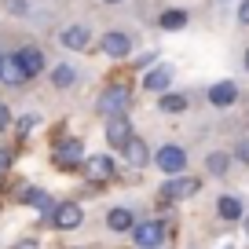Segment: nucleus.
<instances>
[{"label":"nucleus","mask_w":249,"mask_h":249,"mask_svg":"<svg viewBox=\"0 0 249 249\" xmlns=\"http://www.w3.org/2000/svg\"><path fill=\"white\" fill-rule=\"evenodd\" d=\"M22 202L33 205L37 213H48V216L55 213V202L48 198V191H37V187H26V191H22Z\"/></svg>","instance_id":"nucleus-18"},{"label":"nucleus","mask_w":249,"mask_h":249,"mask_svg":"<svg viewBox=\"0 0 249 249\" xmlns=\"http://www.w3.org/2000/svg\"><path fill=\"white\" fill-rule=\"evenodd\" d=\"M187 103H191V99H187L183 92H165L161 99H158V107H161L165 114H183V110H187Z\"/></svg>","instance_id":"nucleus-21"},{"label":"nucleus","mask_w":249,"mask_h":249,"mask_svg":"<svg viewBox=\"0 0 249 249\" xmlns=\"http://www.w3.org/2000/svg\"><path fill=\"white\" fill-rule=\"evenodd\" d=\"M132 242H136V249H158L165 242V224L158 216L140 220V224L132 227Z\"/></svg>","instance_id":"nucleus-3"},{"label":"nucleus","mask_w":249,"mask_h":249,"mask_svg":"<svg viewBox=\"0 0 249 249\" xmlns=\"http://www.w3.org/2000/svg\"><path fill=\"white\" fill-rule=\"evenodd\" d=\"M242 227H246V234H249V213H246V216H242Z\"/></svg>","instance_id":"nucleus-30"},{"label":"nucleus","mask_w":249,"mask_h":249,"mask_svg":"<svg viewBox=\"0 0 249 249\" xmlns=\"http://www.w3.org/2000/svg\"><path fill=\"white\" fill-rule=\"evenodd\" d=\"M128 107H132V92L124 85H110L95 103V114L107 117V121H117V117H128Z\"/></svg>","instance_id":"nucleus-1"},{"label":"nucleus","mask_w":249,"mask_h":249,"mask_svg":"<svg viewBox=\"0 0 249 249\" xmlns=\"http://www.w3.org/2000/svg\"><path fill=\"white\" fill-rule=\"evenodd\" d=\"M107 4H121V0H107Z\"/></svg>","instance_id":"nucleus-32"},{"label":"nucleus","mask_w":249,"mask_h":249,"mask_svg":"<svg viewBox=\"0 0 249 249\" xmlns=\"http://www.w3.org/2000/svg\"><path fill=\"white\" fill-rule=\"evenodd\" d=\"M128 140H132V124H128V117L107 121V143L114 150H124V147H128Z\"/></svg>","instance_id":"nucleus-13"},{"label":"nucleus","mask_w":249,"mask_h":249,"mask_svg":"<svg viewBox=\"0 0 249 249\" xmlns=\"http://www.w3.org/2000/svg\"><path fill=\"white\" fill-rule=\"evenodd\" d=\"M8 128H11V110L0 103V132H8Z\"/></svg>","instance_id":"nucleus-25"},{"label":"nucleus","mask_w":249,"mask_h":249,"mask_svg":"<svg viewBox=\"0 0 249 249\" xmlns=\"http://www.w3.org/2000/svg\"><path fill=\"white\" fill-rule=\"evenodd\" d=\"M33 128H37V114H26V117H18V128H15V132L18 136H30Z\"/></svg>","instance_id":"nucleus-23"},{"label":"nucleus","mask_w":249,"mask_h":249,"mask_svg":"<svg viewBox=\"0 0 249 249\" xmlns=\"http://www.w3.org/2000/svg\"><path fill=\"white\" fill-rule=\"evenodd\" d=\"M216 216L227 220V224L242 220V216H246V205H242V198H238V195H220V198H216Z\"/></svg>","instance_id":"nucleus-14"},{"label":"nucleus","mask_w":249,"mask_h":249,"mask_svg":"<svg viewBox=\"0 0 249 249\" xmlns=\"http://www.w3.org/2000/svg\"><path fill=\"white\" fill-rule=\"evenodd\" d=\"M205 169H209V176H227V169H231V154L213 150V154L205 158Z\"/></svg>","instance_id":"nucleus-22"},{"label":"nucleus","mask_w":249,"mask_h":249,"mask_svg":"<svg viewBox=\"0 0 249 249\" xmlns=\"http://www.w3.org/2000/svg\"><path fill=\"white\" fill-rule=\"evenodd\" d=\"M85 143L81 140H62V143H55V169H62V172H77V169H85Z\"/></svg>","instance_id":"nucleus-2"},{"label":"nucleus","mask_w":249,"mask_h":249,"mask_svg":"<svg viewBox=\"0 0 249 249\" xmlns=\"http://www.w3.org/2000/svg\"><path fill=\"white\" fill-rule=\"evenodd\" d=\"M0 62H4V55H0Z\"/></svg>","instance_id":"nucleus-33"},{"label":"nucleus","mask_w":249,"mask_h":249,"mask_svg":"<svg viewBox=\"0 0 249 249\" xmlns=\"http://www.w3.org/2000/svg\"><path fill=\"white\" fill-rule=\"evenodd\" d=\"M172 77H176V70H172L169 62H161V66H154V70L143 73V88H147V92L165 95V92H169V85H172Z\"/></svg>","instance_id":"nucleus-10"},{"label":"nucleus","mask_w":249,"mask_h":249,"mask_svg":"<svg viewBox=\"0 0 249 249\" xmlns=\"http://www.w3.org/2000/svg\"><path fill=\"white\" fill-rule=\"evenodd\" d=\"M52 224L59 227V231H77V227L85 224V209H81L77 202H62V205H55Z\"/></svg>","instance_id":"nucleus-7"},{"label":"nucleus","mask_w":249,"mask_h":249,"mask_svg":"<svg viewBox=\"0 0 249 249\" xmlns=\"http://www.w3.org/2000/svg\"><path fill=\"white\" fill-rule=\"evenodd\" d=\"M107 227L110 231H132L136 227V213L128 209V205H114V209L107 213Z\"/></svg>","instance_id":"nucleus-16"},{"label":"nucleus","mask_w":249,"mask_h":249,"mask_svg":"<svg viewBox=\"0 0 249 249\" xmlns=\"http://www.w3.org/2000/svg\"><path fill=\"white\" fill-rule=\"evenodd\" d=\"M187 18H191V15H187L183 8H169V11H161V15H158V26L172 33V30H183V26H187Z\"/></svg>","instance_id":"nucleus-20"},{"label":"nucleus","mask_w":249,"mask_h":249,"mask_svg":"<svg viewBox=\"0 0 249 249\" xmlns=\"http://www.w3.org/2000/svg\"><path fill=\"white\" fill-rule=\"evenodd\" d=\"M59 44L70 48V52H88L92 33H88V26H66V30H59Z\"/></svg>","instance_id":"nucleus-11"},{"label":"nucleus","mask_w":249,"mask_h":249,"mask_svg":"<svg viewBox=\"0 0 249 249\" xmlns=\"http://www.w3.org/2000/svg\"><path fill=\"white\" fill-rule=\"evenodd\" d=\"M224 249H231V246H224Z\"/></svg>","instance_id":"nucleus-34"},{"label":"nucleus","mask_w":249,"mask_h":249,"mask_svg":"<svg viewBox=\"0 0 249 249\" xmlns=\"http://www.w3.org/2000/svg\"><path fill=\"white\" fill-rule=\"evenodd\" d=\"M52 85L55 88H73V85H77V66H70V62L52 66Z\"/></svg>","instance_id":"nucleus-19"},{"label":"nucleus","mask_w":249,"mask_h":249,"mask_svg":"<svg viewBox=\"0 0 249 249\" xmlns=\"http://www.w3.org/2000/svg\"><path fill=\"white\" fill-rule=\"evenodd\" d=\"M0 81H4V85H11V88H18V85H26V73H22V66H18V59L15 55H8V59L0 62Z\"/></svg>","instance_id":"nucleus-17"},{"label":"nucleus","mask_w":249,"mask_h":249,"mask_svg":"<svg viewBox=\"0 0 249 249\" xmlns=\"http://www.w3.org/2000/svg\"><path fill=\"white\" fill-rule=\"evenodd\" d=\"M11 11H15V15H26V0H11Z\"/></svg>","instance_id":"nucleus-29"},{"label":"nucleus","mask_w":249,"mask_h":249,"mask_svg":"<svg viewBox=\"0 0 249 249\" xmlns=\"http://www.w3.org/2000/svg\"><path fill=\"white\" fill-rule=\"evenodd\" d=\"M198 191H202V179H195V176H172L169 183L161 187V198L165 202H183V198H195Z\"/></svg>","instance_id":"nucleus-5"},{"label":"nucleus","mask_w":249,"mask_h":249,"mask_svg":"<svg viewBox=\"0 0 249 249\" xmlns=\"http://www.w3.org/2000/svg\"><path fill=\"white\" fill-rule=\"evenodd\" d=\"M238 22L249 26V0H242V4H238Z\"/></svg>","instance_id":"nucleus-26"},{"label":"nucleus","mask_w":249,"mask_h":249,"mask_svg":"<svg viewBox=\"0 0 249 249\" xmlns=\"http://www.w3.org/2000/svg\"><path fill=\"white\" fill-rule=\"evenodd\" d=\"M15 249H40L33 238H22V242H15Z\"/></svg>","instance_id":"nucleus-28"},{"label":"nucleus","mask_w":249,"mask_h":249,"mask_svg":"<svg viewBox=\"0 0 249 249\" xmlns=\"http://www.w3.org/2000/svg\"><path fill=\"white\" fill-rule=\"evenodd\" d=\"M121 154H124V161L132 165V169L150 165V147H147V140H140V136H132V140H128V147H124Z\"/></svg>","instance_id":"nucleus-15"},{"label":"nucleus","mask_w":249,"mask_h":249,"mask_svg":"<svg viewBox=\"0 0 249 249\" xmlns=\"http://www.w3.org/2000/svg\"><path fill=\"white\" fill-rule=\"evenodd\" d=\"M234 161L249 165V136H246V140H238V143H234Z\"/></svg>","instance_id":"nucleus-24"},{"label":"nucleus","mask_w":249,"mask_h":249,"mask_svg":"<svg viewBox=\"0 0 249 249\" xmlns=\"http://www.w3.org/2000/svg\"><path fill=\"white\" fill-rule=\"evenodd\" d=\"M99 48H103V55H110V59H124V55L132 52V37L121 33V30H110V33H103Z\"/></svg>","instance_id":"nucleus-9"},{"label":"nucleus","mask_w":249,"mask_h":249,"mask_svg":"<svg viewBox=\"0 0 249 249\" xmlns=\"http://www.w3.org/2000/svg\"><path fill=\"white\" fill-rule=\"evenodd\" d=\"M234 99H238V85H234V81H216V85L209 88V107H216V110L234 107Z\"/></svg>","instance_id":"nucleus-12"},{"label":"nucleus","mask_w":249,"mask_h":249,"mask_svg":"<svg viewBox=\"0 0 249 249\" xmlns=\"http://www.w3.org/2000/svg\"><path fill=\"white\" fill-rule=\"evenodd\" d=\"M85 176L92 183H107V179L117 176V161L110 154H92V158H85Z\"/></svg>","instance_id":"nucleus-6"},{"label":"nucleus","mask_w":249,"mask_h":249,"mask_svg":"<svg viewBox=\"0 0 249 249\" xmlns=\"http://www.w3.org/2000/svg\"><path fill=\"white\" fill-rule=\"evenodd\" d=\"M154 165L165 172V176H183V169H187V150L176 147V143H165V147L154 150Z\"/></svg>","instance_id":"nucleus-4"},{"label":"nucleus","mask_w":249,"mask_h":249,"mask_svg":"<svg viewBox=\"0 0 249 249\" xmlns=\"http://www.w3.org/2000/svg\"><path fill=\"white\" fill-rule=\"evenodd\" d=\"M246 70H249V48H246Z\"/></svg>","instance_id":"nucleus-31"},{"label":"nucleus","mask_w":249,"mask_h":249,"mask_svg":"<svg viewBox=\"0 0 249 249\" xmlns=\"http://www.w3.org/2000/svg\"><path fill=\"white\" fill-rule=\"evenodd\" d=\"M15 59H18V66H22V73H26V77H40V73L48 70V59H44V52H40L37 44L18 48V52H15Z\"/></svg>","instance_id":"nucleus-8"},{"label":"nucleus","mask_w":249,"mask_h":249,"mask_svg":"<svg viewBox=\"0 0 249 249\" xmlns=\"http://www.w3.org/2000/svg\"><path fill=\"white\" fill-rule=\"evenodd\" d=\"M11 169V150H0V172Z\"/></svg>","instance_id":"nucleus-27"}]
</instances>
